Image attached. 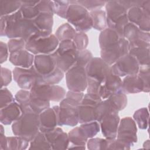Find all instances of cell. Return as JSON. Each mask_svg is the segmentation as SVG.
Returning a JSON list of instances; mask_svg holds the SVG:
<instances>
[{
	"label": "cell",
	"mask_w": 150,
	"mask_h": 150,
	"mask_svg": "<svg viewBox=\"0 0 150 150\" xmlns=\"http://www.w3.org/2000/svg\"><path fill=\"white\" fill-rule=\"evenodd\" d=\"M105 2L104 1H77V2L86 8L88 12L100 9L103 6H105Z\"/></svg>",
	"instance_id": "obj_47"
},
{
	"label": "cell",
	"mask_w": 150,
	"mask_h": 150,
	"mask_svg": "<svg viewBox=\"0 0 150 150\" xmlns=\"http://www.w3.org/2000/svg\"><path fill=\"white\" fill-rule=\"evenodd\" d=\"M112 112H118L112 109L107 99L102 100L95 107L96 121L100 122L104 117Z\"/></svg>",
	"instance_id": "obj_37"
},
{
	"label": "cell",
	"mask_w": 150,
	"mask_h": 150,
	"mask_svg": "<svg viewBox=\"0 0 150 150\" xmlns=\"http://www.w3.org/2000/svg\"><path fill=\"white\" fill-rule=\"evenodd\" d=\"M7 149V137L5 134H1L0 136V149L5 150Z\"/></svg>",
	"instance_id": "obj_56"
},
{
	"label": "cell",
	"mask_w": 150,
	"mask_h": 150,
	"mask_svg": "<svg viewBox=\"0 0 150 150\" xmlns=\"http://www.w3.org/2000/svg\"><path fill=\"white\" fill-rule=\"evenodd\" d=\"M68 137L69 142L71 144V145L68 149L77 148L85 149V146L88 139L80 127H75L70 131L68 133Z\"/></svg>",
	"instance_id": "obj_25"
},
{
	"label": "cell",
	"mask_w": 150,
	"mask_h": 150,
	"mask_svg": "<svg viewBox=\"0 0 150 150\" xmlns=\"http://www.w3.org/2000/svg\"><path fill=\"white\" fill-rule=\"evenodd\" d=\"M80 127L84 131L88 139L93 138L100 130V124L97 121L81 124Z\"/></svg>",
	"instance_id": "obj_42"
},
{
	"label": "cell",
	"mask_w": 150,
	"mask_h": 150,
	"mask_svg": "<svg viewBox=\"0 0 150 150\" xmlns=\"http://www.w3.org/2000/svg\"><path fill=\"white\" fill-rule=\"evenodd\" d=\"M78 50L71 40H66L59 42L57 49L53 53L57 67L66 73L75 65Z\"/></svg>",
	"instance_id": "obj_6"
},
{
	"label": "cell",
	"mask_w": 150,
	"mask_h": 150,
	"mask_svg": "<svg viewBox=\"0 0 150 150\" xmlns=\"http://www.w3.org/2000/svg\"><path fill=\"white\" fill-rule=\"evenodd\" d=\"M29 149H52L43 132H39L29 143Z\"/></svg>",
	"instance_id": "obj_39"
},
{
	"label": "cell",
	"mask_w": 150,
	"mask_h": 150,
	"mask_svg": "<svg viewBox=\"0 0 150 150\" xmlns=\"http://www.w3.org/2000/svg\"><path fill=\"white\" fill-rule=\"evenodd\" d=\"M15 100L20 106L22 111L31 110L30 108V90L21 89L15 96Z\"/></svg>",
	"instance_id": "obj_40"
},
{
	"label": "cell",
	"mask_w": 150,
	"mask_h": 150,
	"mask_svg": "<svg viewBox=\"0 0 150 150\" xmlns=\"http://www.w3.org/2000/svg\"><path fill=\"white\" fill-rule=\"evenodd\" d=\"M149 112L147 108H139L135 111L133 114V119L141 129H146L148 127Z\"/></svg>",
	"instance_id": "obj_36"
},
{
	"label": "cell",
	"mask_w": 150,
	"mask_h": 150,
	"mask_svg": "<svg viewBox=\"0 0 150 150\" xmlns=\"http://www.w3.org/2000/svg\"><path fill=\"white\" fill-rule=\"evenodd\" d=\"M93 21V28L102 31L107 28V16L105 11L96 9L89 12Z\"/></svg>",
	"instance_id": "obj_32"
},
{
	"label": "cell",
	"mask_w": 150,
	"mask_h": 150,
	"mask_svg": "<svg viewBox=\"0 0 150 150\" xmlns=\"http://www.w3.org/2000/svg\"><path fill=\"white\" fill-rule=\"evenodd\" d=\"M22 1H0L1 17L11 15L19 11Z\"/></svg>",
	"instance_id": "obj_35"
},
{
	"label": "cell",
	"mask_w": 150,
	"mask_h": 150,
	"mask_svg": "<svg viewBox=\"0 0 150 150\" xmlns=\"http://www.w3.org/2000/svg\"><path fill=\"white\" fill-rule=\"evenodd\" d=\"M122 91L125 94L144 92V83L138 74L125 76L122 81Z\"/></svg>",
	"instance_id": "obj_24"
},
{
	"label": "cell",
	"mask_w": 150,
	"mask_h": 150,
	"mask_svg": "<svg viewBox=\"0 0 150 150\" xmlns=\"http://www.w3.org/2000/svg\"><path fill=\"white\" fill-rule=\"evenodd\" d=\"M0 127H1V130H0L1 134H4V127H3L2 125L1 124V125H0Z\"/></svg>",
	"instance_id": "obj_57"
},
{
	"label": "cell",
	"mask_w": 150,
	"mask_h": 150,
	"mask_svg": "<svg viewBox=\"0 0 150 150\" xmlns=\"http://www.w3.org/2000/svg\"><path fill=\"white\" fill-rule=\"evenodd\" d=\"M66 81L68 89L76 92H83L87 86L86 68L74 65L66 72Z\"/></svg>",
	"instance_id": "obj_8"
},
{
	"label": "cell",
	"mask_w": 150,
	"mask_h": 150,
	"mask_svg": "<svg viewBox=\"0 0 150 150\" xmlns=\"http://www.w3.org/2000/svg\"><path fill=\"white\" fill-rule=\"evenodd\" d=\"M57 126V118L53 107L48 108L39 114V130L42 132L50 131Z\"/></svg>",
	"instance_id": "obj_21"
},
{
	"label": "cell",
	"mask_w": 150,
	"mask_h": 150,
	"mask_svg": "<svg viewBox=\"0 0 150 150\" xmlns=\"http://www.w3.org/2000/svg\"><path fill=\"white\" fill-rule=\"evenodd\" d=\"M121 37L116 32L107 28L101 31L98 38L99 46L101 50L105 49L117 43H118Z\"/></svg>",
	"instance_id": "obj_27"
},
{
	"label": "cell",
	"mask_w": 150,
	"mask_h": 150,
	"mask_svg": "<svg viewBox=\"0 0 150 150\" xmlns=\"http://www.w3.org/2000/svg\"><path fill=\"white\" fill-rule=\"evenodd\" d=\"M39 1H22V6L20 11L25 19L34 20L40 12L36 7Z\"/></svg>",
	"instance_id": "obj_31"
},
{
	"label": "cell",
	"mask_w": 150,
	"mask_h": 150,
	"mask_svg": "<svg viewBox=\"0 0 150 150\" xmlns=\"http://www.w3.org/2000/svg\"><path fill=\"white\" fill-rule=\"evenodd\" d=\"M56 110L57 118V125L75 127L79 123L77 107L71 106L62 101L59 105L53 107Z\"/></svg>",
	"instance_id": "obj_12"
},
{
	"label": "cell",
	"mask_w": 150,
	"mask_h": 150,
	"mask_svg": "<svg viewBox=\"0 0 150 150\" xmlns=\"http://www.w3.org/2000/svg\"><path fill=\"white\" fill-rule=\"evenodd\" d=\"M12 73L14 81L21 89L30 90L36 84V72L33 65L28 69L16 67Z\"/></svg>",
	"instance_id": "obj_15"
},
{
	"label": "cell",
	"mask_w": 150,
	"mask_h": 150,
	"mask_svg": "<svg viewBox=\"0 0 150 150\" xmlns=\"http://www.w3.org/2000/svg\"><path fill=\"white\" fill-rule=\"evenodd\" d=\"M40 13H45L53 15V1L43 0L39 1L36 5Z\"/></svg>",
	"instance_id": "obj_51"
},
{
	"label": "cell",
	"mask_w": 150,
	"mask_h": 150,
	"mask_svg": "<svg viewBox=\"0 0 150 150\" xmlns=\"http://www.w3.org/2000/svg\"><path fill=\"white\" fill-rule=\"evenodd\" d=\"M93 57V54L89 50L86 49L82 50H78L75 65L86 68Z\"/></svg>",
	"instance_id": "obj_45"
},
{
	"label": "cell",
	"mask_w": 150,
	"mask_h": 150,
	"mask_svg": "<svg viewBox=\"0 0 150 150\" xmlns=\"http://www.w3.org/2000/svg\"><path fill=\"white\" fill-rule=\"evenodd\" d=\"M33 21L39 30L52 33L53 25V15L42 13Z\"/></svg>",
	"instance_id": "obj_30"
},
{
	"label": "cell",
	"mask_w": 150,
	"mask_h": 150,
	"mask_svg": "<svg viewBox=\"0 0 150 150\" xmlns=\"http://www.w3.org/2000/svg\"><path fill=\"white\" fill-rule=\"evenodd\" d=\"M137 127L134 119L125 117L120 121L116 138L131 147L137 142Z\"/></svg>",
	"instance_id": "obj_9"
},
{
	"label": "cell",
	"mask_w": 150,
	"mask_h": 150,
	"mask_svg": "<svg viewBox=\"0 0 150 150\" xmlns=\"http://www.w3.org/2000/svg\"><path fill=\"white\" fill-rule=\"evenodd\" d=\"M30 142L15 135L14 137H7L8 150H24L29 145Z\"/></svg>",
	"instance_id": "obj_38"
},
{
	"label": "cell",
	"mask_w": 150,
	"mask_h": 150,
	"mask_svg": "<svg viewBox=\"0 0 150 150\" xmlns=\"http://www.w3.org/2000/svg\"><path fill=\"white\" fill-rule=\"evenodd\" d=\"M64 73L58 67L50 74L45 76H40L36 72V82L35 85L57 84L62 81L64 77Z\"/></svg>",
	"instance_id": "obj_29"
},
{
	"label": "cell",
	"mask_w": 150,
	"mask_h": 150,
	"mask_svg": "<svg viewBox=\"0 0 150 150\" xmlns=\"http://www.w3.org/2000/svg\"><path fill=\"white\" fill-rule=\"evenodd\" d=\"M13 134L30 142L40 132L39 114L32 110L25 111L12 124Z\"/></svg>",
	"instance_id": "obj_2"
},
{
	"label": "cell",
	"mask_w": 150,
	"mask_h": 150,
	"mask_svg": "<svg viewBox=\"0 0 150 150\" xmlns=\"http://www.w3.org/2000/svg\"><path fill=\"white\" fill-rule=\"evenodd\" d=\"M6 20L5 36L9 39H23L26 42L39 30L33 20L25 19L20 10L7 16Z\"/></svg>",
	"instance_id": "obj_1"
},
{
	"label": "cell",
	"mask_w": 150,
	"mask_h": 150,
	"mask_svg": "<svg viewBox=\"0 0 150 150\" xmlns=\"http://www.w3.org/2000/svg\"><path fill=\"white\" fill-rule=\"evenodd\" d=\"M111 66L101 57H93L86 67V71L88 77L94 79L101 83L105 81L106 77L111 73Z\"/></svg>",
	"instance_id": "obj_14"
},
{
	"label": "cell",
	"mask_w": 150,
	"mask_h": 150,
	"mask_svg": "<svg viewBox=\"0 0 150 150\" xmlns=\"http://www.w3.org/2000/svg\"><path fill=\"white\" fill-rule=\"evenodd\" d=\"M64 88L58 85H35L30 90V97L41 98L44 100L61 101L66 96Z\"/></svg>",
	"instance_id": "obj_7"
},
{
	"label": "cell",
	"mask_w": 150,
	"mask_h": 150,
	"mask_svg": "<svg viewBox=\"0 0 150 150\" xmlns=\"http://www.w3.org/2000/svg\"><path fill=\"white\" fill-rule=\"evenodd\" d=\"M120 121L118 112H112L104 117L99 122L102 134L106 139L116 138Z\"/></svg>",
	"instance_id": "obj_19"
},
{
	"label": "cell",
	"mask_w": 150,
	"mask_h": 150,
	"mask_svg": "<svg viewBox=\"0 0 150 150\" xmlns=\"http://www.w3.org/2000/svg\"><path fill=\"white\" fill-rule=\"evenodd\" d=\"M44 134L50 144L52 149H66L69 146L68 134L64 132L60 127L44 132Z\"/></svg>",
	"instance_id": "obj_18"
},
{
	"label": "cell",
	"mask_w": 150,
	"mask_h": 150,
	"mask_svg": "<svg viewBox=\"0 0 150 150\" xmlns=\"http://www.w3.org/2000/svg\"><path fill=\"white\" fill-rule=\"evenodd\" d=\"M59 44L55 35L39 30L26 42L25 49L35 55L49 54L57 49Z\"/></svg>",
	"instance_id": "obj_3"
},
{
	"label": "cell",
	"mask_w": 150,
	"mask_h": 150,
	"mask_svg": "<svg viewBox=\"0 0 150 150\" xmlns=\"http://www.w3.org/2000/svg\"><path fill=\"white\" fill-rule=\"evenodd\" d=\"M0 51H1V64L5 62L8 58L9 49L7 44L1 42L0 43Z\"/></svg>",
	"instance_id": "obj_55"
},
{
	"label": "cell",
	"mask_w": 150,
	"mask_h": 150,
	"mask_svg": "<svg viewBox=\"0 0 150 150\" xmlns=\"http://www.w3.org/2000/svg\"><path fill=\"white\" fill-rule=\"evenodd\" d=\"M107 27L123 37V31L129 23L127 10L120 1H108L105 4Z\"/></svg>",
	"instance_id": "obj_4"
},
{
	"label": "cell",
	"mask_w": 150,
	"mask_h": 150,
	"mask_svg": "<svg viewBox=\"0 0 150 150\" xmlns=\"http://www.w3.org/2000/svg\"><path fill=\"white\" fill-rule=\"evenodd\" d=\"M107 100L112 109L117 112L124 110L127 105V97L123 91L114 94L107 98Z\"/></svg>",
	"instance_id": "obj_33"
},
{
	"label": "cell",
	"mask_w": 150,
	"mask_h": 150,
	"mask_svg": "<svg viewBox=\"0 0 150 150\" xmlns=\"http://www.w3.org/2000/svg\"><path fill=\"white\" fill-rule=\"evenodd\" d=\"M77 32L85 33L93 28V21L89 12L77 1H70L66 18Z\"/></svg>",
	"instance_id": "obj_5"
},
{
	"label": "cell",
	"mask_w": 150,
	"mask_h": 150,
	"mask_svg": "<svg viewBox=\"0 0 150 150\" xmlns=\"http://www.w3.org/2000/svg\"><path fill=\"white\" fill-rule=\"evenodd\" d=\"M101 86V83L98 81L87 77V93L99 96V91Z\"/></svg>",
	"instance_id": "obj_52"
},
{
	"label": "cell",
	"mask_w": 150,
	"mask_h": 150,
	"mask_svg": "<svg viewBox=\"0 0 150 150\" xmlns=\"http://www.w3.org/2000/svg\"><path fill=\"white\" fill-rule=\"evenodd\" d=\"M77 50H82L86 49L88 44V38L85 33L77 32L73 39Z\"/></svg>",
	"instance_id": "obj_46"
},
{
	"label": "cell",
	"mask_w": 150,
	"mask_h": 150,
	"mask_svg": "<svg viewBox=\"0 0 150 150\" xmlns=\"http://www.w3.org/2000/svg\"><path fill=\"white\" fill-rule=\"evenodd\" d=\"M15 101V97H13L12 93L7 88H1L0 91V108L7 106Z\"/></svg>",
	"instance_id": "obj_49"
},
{
	"label": "cell",
	"mask_w": 150,
	"mask_h": 150,
	"mask_svg": "<svg viewBox=\"0 0 150 150\" xmlns=\"http://www.w3.org/2000/svg\"><path fill=\"white\" fill-rule=\"evenodd\" d=\"M53 12L59 16L66 19L70 1H53Z\"/></svg>",
	"instance_id": "obj_43"
},
{
	"label": "cell",
	"mask_w": 150,
	"mask_h": 150,
	"mask_svg": "<svg viewBox=\"0 0 150 150\" xmlns=\"http://www.w3.org/2000/svg\"><path fill=\"white\" fill-rule=\"evenodd\" d=\"M36 71L40 76L52 73L57 67L54 54H38L35 56L33 64Z\"/></svg>",
	"instance_id": "obj_17"
},
{
	"label": "cell",
	"mask_w": 150,
	"mask_h": 150,
	"mask_svg": "<svg viewBox=\"0 0 150 150\" xmlns=\"http://www.w3.org/2000/svg\"><path fill=\"white\" fill-rule=\"evenodd\" d=\"M138 76L142 79L144 83V92L149 93L150 91L149 85V76H150V69L149 66H139V71L138 73Z\"/></svg>",
	"instance_id": "obj_48"
},
{
	"label": "cell",
	"mask_w": 150,
	"mask_h": 150,
	"mask_svg": "<svg viewBox=\"0 0 150 150\" xmlns=\"http://www.w3.org/2000/svg\"><path fill=\"white\" fill-rule=\"evenodd\" d=\"M127 17L129 22L134 24L145 32L150 30V13L145 11L141 7H132L128 10Z\"/></svg>",
	"instance_id": "obj_16"
},
{
	"label": "cell",
	"mask_w": 150,
	"mask_h": 150,
	"mask_svg": "<svg viewBox=\"0 0 150 150\" xmlns=\"http://www.w3.org/2000/svg\"><path fill=\"white\" fill-rule=\"evenodd\" d=\"M77 32H76L70 24L69 23H64L60 25L57 29L55 32V36L59 42L66 40H73Z\"/></svg>",
	"instance_id": "obj_34"
},
{
	"label": "cell",
	"mask_w": 150,
	"mask_h": 150,
	"mask_svg": "<svg viewBox=\"0 0 150 150\" xmlns=\"http://www.w3.org/2000/svg\"><path fill=\"white\" fill-rule=\"evenodd\" d=\"M10 53H14L25 49L26 42L21 38L10 39L7 43Z\"/></svg>",
	"instance_id": "obj_50"
},
{
	"label": "cell",
	"mask_w": 150,
	"mask_h": 150,
	"mask_svg": "<svg viewBox=\"0 0 150 150\" xmlns=\"http://www.w3.org/2000/svg\"><path fill=\"white\" fill-rule=\"evenodd\" d=\"M108 139H103L100 138H91L88 139L87 142V146L90 150H103L107 149Z\"/></svg>",
	"instance_id": "obj_44"
},
{
	"label": "cell",
	"mask_w": 150,
	"mask_h": 150,
	"mask_svg": "<svg viewBox=\"0 0 150 150\" xmlns=\"http://www.w3.org/2000/svg\"><path fill=\"white\" fill-rule=\"evenodd\" d=\"M1 88L5 87L12 81V72L9 69L1 67Z\"/></svg>",
	"instance_id": "obj_53"
},
{
	"label": "cell",
	"mask_w": 150,
	"mask_h": 150,
	"mask_svg": "<svg viewBox=\"0 0 150 150\" xmlns=\"http://www.w3.org/2000/svg\"><path fill=\"white\" fill-rule=\"evenodd\" d=\"M120 91H123L121 77L110 73L101 86L99 96L102 100H105L111 95Z\"/></svg>",
	"instance_id": "obj_20"
},
{
	"label": "cell",
	"mask_w": 150,
	"mask_h": 150,
	"mask_svg": "<svg viewBox=\"0 0 150 150\" xmlns=\"http://www.w3.org/2000/svg\"><path fill=\"white\" fill-rule=\"evenodd\" d=\"M29 105L33 112L39 114L42 111L50 107V101L36 97H30Z\"/></svg>",
	"instance_id": "obj_41"
},
{
	"label": "cell",
	"mask_w": 150,
	"mask_h": 150,
	"mask_svg": "<svg viewBox=\"0 0 150 150\" xmlns=\"http://www.w3.org/2000/svg\"><path fill=\"white\" fill-rule=\"evenodd\" d=\"M150 45H144L129 49L128 53L138 62L139 66H149Z\"/></svg>",
	"instance_id": "obj_26"
},
{
	"label": "cell",
	"mask_w": 150,
	"mask_h": 150,
	"mask_svg": "<svg viewBox=\"0 0 150 150\" xmlns=\"http://www.w3.org/2000/svg\"><path fill=\"white\" fill-rule=\"evenodd\" d=\"M139 69L138 62L129 53L121 57L110 67L111 73L120 77L137 74Z\"/></svg>",
	"instance_id": "obj_10"
},
{
	"label": "cell",
	"mask_w": 150,
	"mask_h": 150,
	"mask_svg": "<svg viewBox=\"0 0 150 150\" xmlns=\"http://www.w3.org/2000/svg\"><path fill=\"white\" fill-rule=\"evenodd\" d=\"M96 105L81 103L77 107L79 122L83 124L96 121L95 107Z\"/></svg>",
	"instance_id": "obj_28"
},
{
	"label": "cell",
	"mask_w": 150,
	"mask_h": 150,
	"mask_svg": "<svg viewBox=\"0 0 150 150\" xmlns=\"http://www.w3.org/2000/svg\"><path fill=\"white\" fill-rule=\"evenodd\" d=\"M35 56L26 49L9 54L10 62L16 67L28 69L33 64Z\"/></svg>",
	"instance_id": "obj_23"
},
{
	"label": "cell",
	"mask_w": 150,
	"mask_h": 150,
	"mask_svg": "<svg viewBox=\"0 0 150 150\" xmlns=\"http://www.w3.org/2000/svg\"><path fill=\"white\" fill-rule=\"evenodd\" d=\"M123 37L129 43V49L131 47L150 45L149 32L141 30L138 26L129 22L124 28Z\"/></svg>",
	"instance_id": "obj_11"
},
{
	"label": "cell",
	"mask_w": 150,
	"mask_h": 150,
	"mask_svg": "<svg viewBox=\"0 0 150 150\" xmlns=\"http://www.w3.org/2000/svg\"><path fill=\"white\" fill-rule=\"evenodd\" d=\"M130 148L131 147L117 138L108 139L107 149H130Z\"/></svg>",
	"instance_id": "obj_54"
},
{
	"label": "cell",
	"mask_w": 150,
	"mask_h": 150,
	"mask_svg": "<svg viewBox=\"0 0 150 150\" xmlns=\"http://www.w3.org/2000/svg\"><path fill=\"white\" fill-rule=\"evenodd\" d=\"M22 110L15 101L7 106L0 108V121L2 124L8 125L12 124L22 114Z\"/></svg>",
	"instance_id": "obj_22"
},
{
	"label": "cell",
	"mask_w": 150,
	"mask_h": 150,
	"mask_svg": "<svg viewBox=\"0 0 150 150\" xmlns=\"http://www.w3.org/2000/svg\"><path fill=\"white\" fill-rule=\"evenodd\" d=\"M128 42L124 38H121L118 43L101 50L100 57L111 66L121 57L128 54Z\"/></svg>",
	"instance_id": "obj_13"
}]
</instances>
